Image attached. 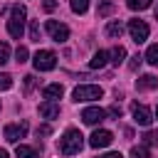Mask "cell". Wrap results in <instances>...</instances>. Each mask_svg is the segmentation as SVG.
<instances>
[{
  "label": "cell",
  "instance_id": "cell-1",
  "mask_svg": "<svg viewBox=\"0 0 158 158\" xmlns=\"http://www.w3.org/2000/svg\"><path fill=\"white\" fill-rule=\"evenodd\" d=\"M81 146H84V136L77 128H67L64 136L59 138V153L62 156H74L81 151Z\"/></svg>",
  "mask_w": 158,
  "mask_h": 158
},
{
  "label": "cell",
  "instance_id": "cell-2",
  "mask_svg": "<svg viewBox=\"0 0 158 158\" xmlns=\"http://www.w3.org/2000/svg\"><path fill=\"white\" fill-rule=\"evenodd\" d=\"M25 17H27V10H25L22 5H15V7H12V17L7 20V32H10V37L20 40V37L25 35Z\"/></svg>",
  "mask_w": 158,
  "mask_h": 158
},
{
  "label": "cell",
  "instance_id": "cell-3",
  "mask_svg": "<svg viewBox=\"0 0 158 158\" xmlns=\"http://www.w3.org/2000/svg\"><path fill=\"white\" fill-rule=\"evenodd\" d=\"M32 64H35L37 72H49V69L57 67V54H54L52 49H40V52L35 54Z\"/></svg>",
  "mask_w": 158,
  "mask_h": 158
},
{
  "label": "cell",
  "instance_id": "cell-4",
  "mask_svg": "<svg viewBox=\"0 0 158 158\" xmlns=\"http://www.w3.org/2000/svg\"><path fill=\"white\" fill-rule=\"evenodd\" d=\"M72 96H74V101H96V99L104 96V89L101 86H94V84H81V86L74 89Z\"/></svg>",
  "mask_w": 158,
  "mask_h": 158
},
{
  "label": "cell",
  "instance_id": "cell-5",
  "mask_svg": "<svg viewBox=\"0 0 158 158\" xmlns=\"http://www.w3.org/2000/svg\"><path fill=\"white\" fill-rule=\"evenodd\" d=\"M44 30L52 35V40H54V42H67V40H69V27H67L64 22H57V20H47Z\"/></svg>",
  "mask_w": 158,
  "mask_h": 158
},
{
  "label": "cell",
  "instance_id": "cell-6",
  "mask_svg": "<svg viewBox=\"0 0 158 158\" xmlns=\"http://www.w3.org/2000/svg\"><path fill=\"white\" fill-rule=\"evenodd\" d=\"M128 32H131V40L136 42V44H143L146 40H148V25L143 22V20H131L128 22Z\"/></svg>",
  "mask_w": 158,
  "mask_h": 158
},
{
  "label": "cell",
  "instance_id": "cell-7",
  "mask_svg": "<svg viewBox=\"0 0 158 158\" xmlns=\"http://www.w3.org/2000/svg\"><path fill=\"white\" fill-rule=\"evenodd\" d=\"M25 133H27V123L25 121L22 123H7L5 131H2L5 141H10V143H20V138H25Z\"/></svg>",
  "mask_w": 158,
  "mask_h": 158
},
{
  "label": "cell",
  "instance_id": "cell-8",
  "mask_svg": "<svg viewBox=\"0 0 158 158\" xmlns=\"http://www.w3.org/2000/svg\"><path fill=\"white\" fill-rule=\"evenodd\" d=\"M111 141H114V133H111V131L96 128V131L91 133V138H89V146H91V148H106V146H111Z\"/></svg>",
  "mask_w": 158,
  "mask_h": 158
},
{
  "label": "cell",
  "instance_id": "cell-9",
  "mask_svg": "<svg viewBox=\"0 0 158 158\" xmlns=\"http://www.w3.org/2000/svg\"><path fill=\"white\" fill-rule=\"evenodd\" d=\"M131 111H133V121H136L138 126H151L153 114H151V109H148V106H143V104H133V106H131Z\"/></svg>",
  "mask_w": 158,
  "mask_h": 158
},
{
  "label": "cell",
  "instance_id": "cell-10",
  "mask_svg": "<svg viewBox=\"0 0 158 158\" xmlns=\"http://www.w3.org/2000/svg\"><path fill=\"white\" fill-rule=\"evenodd\" d=\"M104 118H106V111L99 109V106H89V109L81 111V121L89 123V126H96V123H101Z\"/></svg>",
  "mask_w": 158,
  "mask_h": 158
},
{
  "label": "cell",
  "instance_id": "cell-11",
  "mask_svg": "<svg viewBox=\"0 0 158 158\" xmlns=\"http://www.w3.org/2000/svg\"><path fill=\"white\" fill-rule=\"evenodd\" d=\"M156 86H158V79H156L153 74H143V77L136 79V89H138V91H151V89H156Z\"/></svg>",
  "mask_w": 158,
  "mask_h": 158
},
{
  "label": "cell",
  "instance_id": "cell-12",
  "mask_svg": "<svg viewBox=\"0 0 158 158\" xmlns=\"http://www.w3.org/2000/svg\"><path fill=\"white\" fill-rule=\"evenodd\" d=\"M40 116L52 121V118H57V116H59V106H57L54 101H42V104H40Z\"/></svg>",
  "mask_w": 158,
  "mask_h": 158
},
{
  "label": "cell",
  "instance_id": "cell-13",
  "mask_svg": "<svg viewBox=\"0 0 158 158\" xmlns=\"http://www.w3.org/2000/svg\"><path fill=\"white\" fill-rule=\"evenodd\" d=\"M62 94H64V86H62V84H47V86H44V99H47V101L62 99Z\"/></svg>",
  "mask_w": 158,
  "mask_h": 158
},
{
  "label": "cell",
  "instance_id": "cell-14",
  "mask_svg": "<svg viewBox=\"0 0 158 158\" xmlns=\"http://www.w3.org/2000/svg\"><path fill=\"white\" fill-rule=\"evenodd\" d=\"M106 62H109V52H106V49H99V52L91 57L89 67H91V69H101V67H106Z\"/></svg>",
  "mask_w": 158,
  "mask_h": 158
},
{
  "label": "cell",
  "instance_id": "cell-15",
  "mask_svg": "<svg viewBox=\"0 0 158 158\" xmlns=\"http://www.w3.org/2000/svg\"><path fill=\"white\" fill-rule=\"evenodd\" d=\"M15 156H17V158H40L37 148H32V146H22V143L15 148Z\"/></svg>",
  "mask_w": 158,
  "mask_h": 158
},
{
  "label": "cell",
  "instance_id": "cell-16",
  "mask_svg": "<svg viewBox=\"0 0 158 158\" xmlns=\"http://www.w3.org/2000/svg\"><path fill=\"white\" fill-rule=\"evenodd\" d=\"M106 35H109L111 40H118V37L123 35V25H121L118 20H114V22H109V25H106Z\"/></svg>",
  "mask_w": 158,
  "mask_h": 158
},
{
  "label": "cell",
  "instance_id": "cell-17",
  "mask_svg": "<svg viewBox=\"0 0 158 158\" xmlns=\"http://www.w3.org/2000/svg\"><path fill=\"white\" fill-rule=\"evenodd\" d=\"M109 57H111V64H116V67H118V64L126 59V49H123L121 44H116V47L109 52Z\"/></svg>",
  "mask_w": 158,
  "mask_h": 158
},
{
  "label": "cell",
  "instance_id": "cell-18",
  "mask_svg": "<svg viewBox=\"0 0 158 158\" xmlns=\"http://www.w3.org/2000/svg\"><path fill=\"white\" fill-rule=\"evenodd\" d=\"M111 12H114V2H111V0H99L96 15H99V17H109Z\"/></svg>",
  "mask_w": 158,
  "mask_h": 158
},
{
  "label": "cell",
  "instance_id": "cell-19",
  "mask_svg": "<svg viewBox=\"0 0 158 158\" xmlns=\"http://www.w3.org/2000/svg\"><path fill=\"white\" fill-rule=\"evenodd\" d=\"M148 64H153V67H158V44H151L148 49H146V57H143Z\"/></svg>",
  "mask_w": 158,
  "mask_h": 158
},
{
  "label": "cell",
  "instance_id": "cell-20",
  "mask_svg": "<svg viewBox=\"0 0 158 158\" xmlns=\"http://www.w3.org/2000/svg\"><path fill=\"white\" fill-rule=\"evenodd\" d=\"M69 5H72V10L77 15H84L89 10V0H69Z\"/></svg>",
  "mask_w": 158,
  "mask_h": 158
},
{
  "label": "cell",
  "instance_id": "cell-21",
  "mask_svg": "<svg viewBox=\"0 0 158 158\" xmlns=\"http://www.w3.org/2000/svg\"><path fill=\"white\" fill-rule=\"evenodd\" d=\"M126 5H128L131 10H146V7L153 5V0H126Z\"/></svg>",
  "mask_w": 158,
  "mask_h": 158
},
{
  "label": "cell",
  "instance_id": "cell-22",
  "mask_svg": "<svg viewBox=\"0 0 158 158\" xmlns=\"http://www.w3.org/2000/svg\"><path fill=\"white\" fill-rule=\"evenodd\" d=\"M40 37H42V30H40V22H30V40L32 42H40Z\"/></svg>",
  "mask_w": 158,
  "mask_h": 158
},
{
  "label": "cell",
  "instance_id": "cell-23",
  "mask_svg": "<svg viewBox=\"0 0 158 158\" xmlns=\"http://www.w3.org/2000/svg\"><path fill=\"white\" fill-rule=\"evenodd\" d=\"M131 156H133V158H148L151 151H148V146H133V148H131Z\"/></svg>",
  "mask_w": 158,
  "mask_h": 158
},
{
  "label": "cell",
  "instance_id": "cell-24",
  "mask_svg": "<svg viewBox=\"0 0 158 158\" xmlns=\"http://www.w3.org/2000/svg\"><path fill=\"white\" fill-rule=\"evenodd\" d=\"M27 57H30V52H27V47H17V49H15V62H17V64H22V62H27Z\"/></svg>",
  "mask_w": 158,
  "mask_h": 158
},
{
  "label": "cell",
  "instance_id": "cell-25",
  "mask_svg": "<svg viewBox=\"0 0 158 158\" xmlns=\"http://www.w3.org/2000/svg\"><path fill=\"white\" fill-rule=\"evenodd\" d=\"M10 62V44L7 42H0V64Z\"/></svg>",
  "mask_w": 158,
  "mask_h": 158
},
{
  "label": "cell",
  "instance_id": "cell-26",
  "mask_svg": "<svg viewBox=\"0 0 158 158\" xmlns=\"http://www.w3.org/2000/svg\"><path fill=\"white\" fill-rule=\"evenodd\" d=\"M10 86H12V77L5 74V72H0V91H5V89H10Z\"/></svg>",
  "mask_w": 158,
  "mask_h": 158
},
{
  "label": "cell",
  "instance_id": "cell-27",
  "mask_svg": "<svg viewBox=\"0 0 158 158\" xmlns=\"http://www.w3.org/2000/svg\"><path fill=\"white\" fill-rule=\"evenodd\" d=\"M141 62H143V57H141V54H133V57H131V62H128V69H131V72H136V69L141 67Z\"/></svg>",
  "mask_w": 158,
  "mask_h": 158
},
{
  "label": "cell",
  "instance_id": "cell-28",
  "mask_svg": "<svg viewBox=\"0 0 158 158\" xmlns=\"http://www.w3.org/2000/svg\"><path fill=\"white\" fill-rule=\"evenodd\" d=\"M143 141H146V146H153V143H158V133L156 131H146Z\"/></svg>",
  "mask_w": 158,
  "mask_h": 158
},
{
  "label": "cell",
  "instance_id": "cell-29",
  "mask_svg": "<svg viewBox=\"0 0 158 158\" xmlns=\"http://www.w3.org/2000/svg\"><path fill=\"white\" fill-rule=\"evenodd\" d=\"M42 10H44V12L57 10V0H44V2H42Z\"/></svg>",
  "mask_w": 158,
  "mask_h": 158
},
{
  "label": "cell",
  "instance_id": "cell-30",
  "mask_svg": "<svg viewBox=\"0 0 158 158\" xmlns=\"http://www.w3.org/2000/svg\"><path fill=\"white\" fill-rule=\"evenodd\" d=\"M32 86H35V77L27 74V77H25V91H32Z\"/></svg>",
  "mask_w": 158,
  "mask_h": 158
},
{
  "label": "cell",
  "instance_id": "cell-31",
  "mask_svg": "<svg viewBox=\"0 0 158 158\" xmlns=\"http://www.w3.org/2000/svg\"><path fill=\"white\" fill-rule=\"evenodd\" d=\"M106 114H111V116H116V118H121V106H118V104H114V106H111V109H109Z\"/></svg>",
  "mask_w": 158,
  "mask_h": 158
},
{
  "label": "cell",
  "instance_id": "cell-32",
  "mask_svg": "<svg viewBox=\"0 0 158 158\" xmlns=\"http://www.w3.org/2000/svg\"><path fill=\"white\" fill-rule=\"evenodd\" d=\"M49 133H52V126H47V123L37 128V136H49Z\"/></svg>",
  "mask_w": 158,
  "mask_h": 158
},
{
  "label": "cell",
  "instance_id": "cell-33",
  "mask_svg": "<svg viewBox=\"0 0 158 158\" xmlns=\"http://www.w3.org/2000/svg\"><path fill=\"white\" fill-rule=\"evenodd\" d=\"M99 158H123L121 153H116V151H111V153H101Z\"/></svg>",
  "mask_w": 158,
  "mask_h": 158
},
{
  "label": "cell",
  "instance_id": "cell-34",
  "mask_svg": "<svg viewBox=\"0 0 158 158\" xmlns=\"http://www.w3.org/2000/svg\"><path fill=\"white\" fill-rule=\"evenodd\" d=\"M0 158H7V151H2V148H0Z\"/></svg>",
  "mask_w": 158,
  "mask_h": 158
},
{
  "label": "cell",
  "instance_id": "cell-35",
  "mask_svg": "<svg viewBox=\"0 0 158 158\" xmlns=\"http://www.w3.org/2000/svg\"><path fill=\"white\" fill-rule=\"evenodd\" d=\"M156 118H158V106H156Z\"/></svg>",
  "mask_w": 158,
  "mask_h": 158
},
{
  "label": "cell",
  "instance_id": "cell-36",
  "mask_svg": "<svg viewBox=\"0 0 158 158\" xmlns=\"http://www.w3.org/2000/svg\"><path fill=\"white\" fill-rule=\"evenodd\" d=\"M156 17H158V7H156Z\"/></svg>",
  "mask_w": 158,
  "mask_h": 158
}]
</instances>
